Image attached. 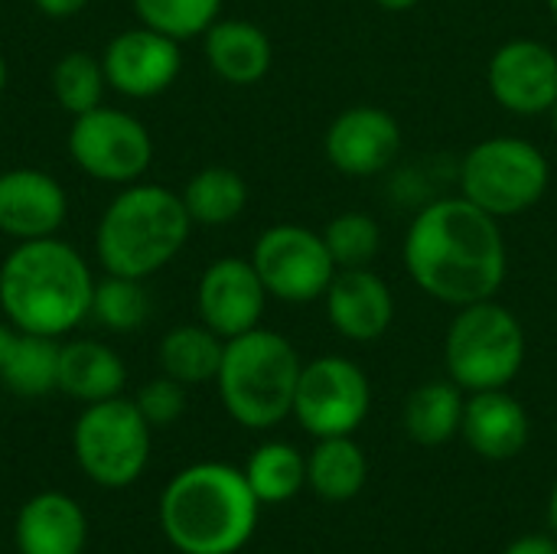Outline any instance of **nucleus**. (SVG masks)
<instances>
[{
	"mask_svg": "<svg viewBox=\"0 0 557 554\" xmlns=\"http://www.w3.org/2000/svg\"><path fill=\"white\" fill-rule=\"evenodd\" d=\"M95 274L62 238H29L0 264V310L26 333L65 336L91 313Z\"/></svg>",
	"mask_w": 557,
	"mask_h": 554,
	"instance_id": "f03ea898",
	"label": "nucleus"
},
{
	"mask_svg": "<svg viewBox=\"0 0 557 554\" xmlns=\"http://www.w3.org/2000/svg\"><path fill=\"white\" fill-rule=\"evenodd\" d=\"M372 408L369 376L346 356H320L304 362L294 418L307 434L320 438H346L362 428Z\"/></svg>",
	"mask_w": 557,
	"mask_h": 554,
	"instance_id": "9d476101",
	"label": "nucleus"
},
{
	"mask_svg": "<svg viewBox=\"0 0 557 554\" xmlns=\"http://www.w3.org/2000/svg\"><path fill=\"white\" fill-rule=\"evenodd\" d=\"M69 212L65 189L55 176L16 167L0 173V232L29 242V238H49L62 229Z\"/></svg>",
	"mask_w": 557,
	"mask_h": 554,
	"instance_id": "f3484780",
	"label": "nucleus"
},
{
	"mask_svg": "<svg viewBox=\"0 0 557 554\" xmlns=\"http://www.w3.org/2000/svg\"><path fill=\"white\" fill-rule=\"evenodd\" d=\"M405 268L434 300L467 307L493 300L509 274V251L499 219L450 196L424 206L405 235Z\"/></svg>",
	"mask_w": 557,
	"mask_h": 554,
	"instance_id": "f257e3e1",
	"label": "nucleus"
},
{
	"mask_svg": "<svg viewBox=\"0 0 557 554\" xmlns=\"http://www.w3.org/2000/svg\"><path fill=\"white\" fill-rule=\"evenodd\" d=\"M222 353H225V340L219 333H212L206 323L173 327L160 340L163 376H170L183 385L215 382L219 366H222Z\"/></svg>",
	"mask_w": 557,
	"mask_h": 554,
	"instance_id": "393cba45",
	"label": "nucleus"
},
{
	"mask_svg": "<svg viewBox=\"0 0 557 554\" xmlns=\"http://www.w3.org/2000/svg\"><path fill=\"white\" fill-rule=\"evenodd\" d=\"M251 264L268 297L284 300V304L323 300L330 281L339 271L323 242V232H313L294 222L264 229L261 238L255 242Z\"/></svg>",
	"mask_w": 557,
	"mask_h": 554,
	"instance_id": "1a4fd4ad",
	"label": "nucleus"
},
{
	"mask_svg": "<svg viewBox=\"0 0 557 554\" xmlns=\"http://www.w3.org/2000/svg\"><path fill=\"white\" fill-rule=\"evenodd\" d=\"M323 300L333 330L349 343H375L395 320L392 287L372 268H339Z\"/></svg>",
	"mask_w": 557,
	"mask_h": 554,
	"instance_id": "dca6fc26",
	"label": "nucleus"
},
{
	"mask_svg": "<svg viewBox=\"0 0 557 554\" xmlns=\"http://www.w3.org/2000/svg\"><path fill=\"white\" fill-rule=\"evenodd\" d=\"M421 0H375V7H382V10H388V13H408V10H414Z\"/></svg>",
	"mask_w": 557,
	"mask_h": 554,
	"instance_id": "f704fd0d",
	"label": "nucleus"
},
{
	"mask_svg": "<svg viewBox=\"0 0 557 554\" xmlns=\"http://www.w3.org/2000/svg\"><path fill=\"white\" fill-rule=\"evenodd\" d=\"M323 150L343 176H375L398 160L401 124L385 108L352 104L326 127Z\"/></svg>",
	"mask_w": 557,
	"mask_h": 554,
	"instance_id": "4468645a",
	"label": "nucleus"
},
{
	"mask_svg": "<svg viewBox=\"0 0 557 554\" xmlns=\"http://www.w3.org/2000/svg\"><path fill=\"white\" fill-rule=\"evenodd\" d=\"M193 219L183 196L157 183H127L101 212L95 251L108 274L150 278L186 245Z\"/></svg>",
	"mask_w": 557,
	"mask_h": 554,
	"instance_id": "20e7f679",
	"label": "nucleus"
},
{
	"mask_svg": "<svg viewBox=\"0 0 557 554\" xmlns=\"http://www.w3.org/2000/svg\"><path fill=\"white\" fill-rule=\"evenodd\" d=\"M3 88H7V59L0 52V95H3Z\"/></svg>",
	"mask_w": 557,
	"mask_h": 554,
	"instance_id": "e433bc0d",
	"label": "nucleus"
},
{
	"mask_svg": "<svg viewBox=\"0 0 557 554\" xmlns=\"http://www.w3.org/2000/svg\"><path fill=\"white\" fill-rule=\"evenodd\" d=\"M144 26L160 29L173 39L202 36L222 10V0H131Z\"/></svg>",
	"mask_w": 557,
	"mask_h": 554,
	"instance_id": "c756f323",
	"label": "nucleus"
},
{
	"mask_svg": "<svg viewBox=\"0 0 557 554\" xmlns=\"http://www.w3.org/2000/svg\"><path fill=\"white\" fill-rule=\"evenodd\" d=\"M323 242L336 268H369L382 248V229L366 212H339L326 222Z\"/></svg>",
	"mask_w": 557,
	"mask_h": 554,
	"instance_id": "7c9ffc66",
	"label": "nucleus"
},
{
	"mask_svg": "<svg viewBox=\"0 0 557 554\" xmlns=\"http://www.w3.org/2000/svg\"><path fill=\"white\" fill-rule=\"evenodd\" d=\"M548 522H552V532L557 535V483L552 490V500H548Z\"/></svg>",
	"mask_w": 557,
	"mask_h": 554,
	"instance_id": "c9c22d12",
	"label": "nucleus"
},
{
	"mask_svg": "<svg viewBox=\"0 0 557 554\" xmlns=\"http://www.w3.org/2000/svg\"><path fill=\"white\" fill-rule=\"evenodd\" d=\"M209 69L228 85H258L274 62V46L268 33L251 20H215L202 33Z\"/></svg>",
	"mask_w": 557,
	"mask_h": 554,
	"instance_id": "aec40b11",
	"label": "nucleus"
},
{
	"mask_svg": "<svg viewBox=\"0 0 557 554\" xmlns=\"http://www.w3.org/2000/svg\"><path fill=\"white\" fill-rule=\"evenodd\" d=\"M486 82L509 114H548L557 101V52L542 39H509L493 52Z\"/></svg>",
	"mask_w": 557,
	"mask_h": 554,
	"instance_id": "f8f14e48",
	"label": "nucleus"
},
{
	"mask_svg": "<svg viewBox=\"0 0 557 554\" xmlns=\"http://www.w3.org/2000/svg\"><path fill=\"white\" fill-rule=\"evenodd\" d=\"M150 313V297L140 278H124V274H108L95 281L91 291V313L104 330L111 333H131L144 327Z\"/></svg>",
	"mask_w": 557,
	"mask_h": 554,
	"instance_id": "c85d7f7f",
	"label": "nucleus"
},
{
	"mask_svg": "<svg viewBox=\"0 0 557 554\" xmlns=\"http://www.w3.org/2000/svg\"><path fill=\"white\" fill-rule=\"evenodd\" d=\"M180 196L193 225H228L248 206V183L232 167H202Z\"/></svg>",
	"mask_w": 557,
	"mask_h": 554,
	"instance_id": "a878e982",
	"label": "nucleus"
},
{
	"mask_svg": "<svg viewBox=\"0 0 557 554\" xmlns=\"http://www.w3.org/2000/svg\"><path fill=\"white\" fill-rule=\"evenodd\" d=\"M258 496L245 470L228 464H193L180 470L160 496V526L183 554L242 552L258 529Z\"/></svg>",
	"mask_w": 557,
	"mask_h": 554,
	"instance_id": "7ed1b4c3",
	"label": "nucleus"
},
{
	"mask_svg": "<svg viewBox=\"0 0 557 554\" xmlns=\"http://www.w3.org/2000/svg\"><path fill=\"white\" fill-rule=\"evenodd\" d=\"M69 157L82 173L101 183H137L153 160V137L121 108H91L72 118Z\"/></svg>",
	"mask_w": 557,
	"mask_h": 554,
	"instance_id": "9b49d317",
	"label": "nucleus"
},
{
	"mask_svg": "<svg viewBox=\"0 0 557 554\" xmlns=\"http://www.w3.org/2000/svg\"><path fill=\"white\" fill-rule=\"evenodd\" d=\"M101 65H104L108 88H114L117 95L153 98L163 95L183 72L180 39L140 23L108 39L101 52Z\"/></svg>",
	"mask_w": 557,
	"mask_h": 554,
	"instance_id": "ddd939ff",
	"label": "nucleus"
},
{
	"mask_svg": "<svg viewBox=\"0 0 557 554\" xmlns=\"http://www.w3.org/2000/svg\"><path fill=\"white\" fill-rule=\"evenodd\" d=\"M503 554H557V535H522Z\"/></svg>",
	"mask_w": 557,
	"mask_h": 554,
	"instance_id": "473e14b6",
	"label": "nucleus"
},
{
	"mask_svg": "<svg viewBox=\"0 0 557 554\" xmlns=\"http://www.w3.org/2000/svg\"><path fill=\"white\" fill-rule=\"evenodd\" d=\"M150 424L127 398H104L88 405L75 428L72 447L85 477L104 490L131 487L150 460Z\"/></svg>",
	"mask_w": 557,
	"mask_h": 554,
	"instance_id": "6e6552de",
	"label": "nucleus"
},
{
	"mask_svg": "<svg viewBox=\"0 0 557 554\" xmlns=\"http://www.w3.org/2000/svg\"><path fill=\"white\" fill-rule=\"evenodd\" d=\"M59 379V343L52 336L0 323V382L20 398H42Z\"/></svg>",
	"mask_w": 557,
	"mask_h": 554,
	"instance_id": "412c9836",
	"label": "nucleus"
},
{
	"mask_svg": "<svg viewBox=\"0 0 557 554\" xmlns=\"http://www.w3.org/2000/svg\"><path fill=\"white\" fill-rule=\"evenodd\" d=\"M548 114H552V124H555V131H557V101H555V108H552Z\"/></svg>",
	"mask_w": 557,
	"mask_h": 554,
	"instance_id": "4c0bfd02",
	"label": "nucleus"
},
{
	"mask_svg": "<svg viewBox=\"0 0 557 554\" xmlns=\"http://www.w3.org/2000/svg\"><path fill=\"white\" fill-rule=\"evenodd\" d=\"M127 369L121 356L95 340H72L59 346V379L55 389L85 405L117 398L124 392Z\"/></svg>",
	"mask_w": 557,
	"mask_h": 554,
	"instance_id": "4be33fe9",
	"label": "nucleus"
},
{
	"mask_svg": "<svg viewBox=\"0 0 557 554\" xmlns=\"http://www.w3.org/2000/svg\"><path fill=\"white\" fill-rule=\"evenodd\" d=\"M264 304H268V291L251 258H219L199 278V291H196L199 320L222 340L261 327Z\"/></svg>",
	"mask_w": 557,
	"mask_h": 554,
	"instance_id": "2eb2a0df",
	"label": "nucleus"
},
{
	"mask_svg": "<svg viewBox=\"0 0 557 554\" xmlns=\"http://www.w3.org/2000/svg\"><path fill=\"white\" fill-rule=\"evenodd\" d=\"M548 157L522 137H486L460 163V196L503 219L529 212L548 189Z\"/></svg>",
	"mask_w": 557,
	"mask_h": 554,
	"instance_id": "0eeeda50",
	"label": "nucleus"
},
{
	"mask_svg": "<svg viewBox=\"0 0 557 554\" xmlns=\"http://www.w3.org/2000/svg\"><path fill=\"white\" fill-rule=\"evenodd\" d=\"M300 369L304 362L287 336L255 327L225 340L215 376L219 398L242 428L268 431L294 415Z\"/></svg>",
	"mask_w": 557,
	"mask_h": 554,
	"instance_id": "39448f33",
	"label": "nucleus"
},
{
	"mask_svg": "<svg viewBox=\"0 0 557 554\" xmlns=\"http://www.w3.org/2000/svg\"><path fill=\"white\" fill-rule=\"evenodd\" d=\"M548 10H552V16L557 20V0H548Z\"/></svg>",
	"mask_w": 557,
	"mask_h": 554,
	"instance_id": "58836bf2",
	"label": "nucleus"
},
{
	"mask_svg": "<svg viewBox=\"0 0 557 554\" xmlns=\"http://www.w3.org/2000/svg\"><path fill=\"white\" fill-rule=\"evenodd\" d=\"M460 434L483 460H512L529 447L532 421L522 402L512 398L506 389L470 392Z\"/></svg>",
	"mask_w": 557,
	"mask_h": 554,
	"instance_id": "a211bd4d",
	"label": "nucleus"
},
{
	"mask_svg": "<svg viewBox=\"0 0 557 554\" xmlns=\"http://www.w3.org/2000/svg\"><path fill=\"white\" fill-rule=\"evenodd\" d=\"M463 389L457 382H424L405 402V431L421 447H441L460 434L463 424Z\"/></svg>",
	"mask_w": 557,
	"mask_h": 554,
	"instance_id": "b1692460",
	"label": "nucleus"
},
{
	"mask_svg": "<svg viewBox=\"0 0 557 554\" xmlns=\"http://www.w3.org/2000/svg\"><path fill=\"white\" fill-rule=\"evenodd\" d=\"M444 362L450 382L463 392L509 389L525 366V330L496 297L457 307L444 340Z\"/></svg>",
	"mask_w": 557,
	"mask_h": 554,
	"instance_id": "423d86ee",
	"label": "nucleus"
},
{
	"mask_svg": "<svg viewBox=\"0 0 557 554\" xmlns=\"http://www.w3.org/2000/svg\"><path fill=\"white\" fill-rule=\"evenodd\" d=\"M49 85H52V95H55L59 108L69 111L72 118H78V114L101 104L108 78H104V65H101V59L95 52L72 49L52 65Z\"/></svg>",
	"mask_w": 557,
	"mask_h": 554,
	"instance_id": "cd10ccee",
	"label": "nucleus"
},
{
	"mask_svg": "<svg viewBox=\"0 0 557 554\" xmlns=\"http://www.w3.org/2000/svg\"><path fill=\"white\" fill-rule=\"evenodd\" d=\"M245 480L258 503H287L307 487V457L294 444L268 441L248 457Z\"/></svg>",
	"mask_w": 557,
	"mask_h": 554,
	"instance_id": "bb28decb",
	"label": "nucleus"
},
{
	"mask_svg": "<svg viewBox=\"0 0 557 554\" xmlns=\"http://www.w3.org/2000/svg\"><path fill=\"white\" fill-rule=\"evenodd\" d=\"M13 539L20 554H82L88 542V522L72 496L39 493L16 513Z\"/></svg>",
	"mask_w": 557,
	"mask_h": 554,
	"instance_id": "6ab92c4d",
	"label": "nucleus"
},
{
	"mask_svg": "<svg viewBox=\"0 0 557 554\" xmlns=\"http://www.w3.org/2000/svg\"><path fill=\"white\" fill-rule=\"evenodd\" d=\"M369 480L366 451L346 438H320L313 454L307 457V487L330 503H346L362 493Z\"/></svg>",
	"mask_w": 557,
	"mask_h": 554,
	"instance_id": "5701e85b",
	"label": "nucleus"
},
{
	"mask_svg": "<svg viewBox=\"0 0 557 554\" xmlns=\"http://www.w3.org/2000/svg\"><path fill=\"white\" fill-rule=\"evenodd\" d=\"M134 405L140 408L150 428H166L180 421V415L186 411V385L170 376H160L137 392Z\"/></svg>",
	"mask_w": 557,
	"mask_h": 554,
	"instance_id": "2f4dec72",
	"label": "nucleus"
},
{
	"mask_svg": "<svg viewBox=\"0 0 557 554\" xmlns=\"http://www.w3.org/2000/svg\"><path fill=\"white\" fill-rule=\"evenodd\" d=\"M36 10L42 16H52V20H65V16H75L88 7V0H33Z\"/></svg>",
	"mask_w": 557,
	"mask_h": 554,
	"instance_id": "72a5a7b5",
	"label": "nucleus"
}]
</instances>
